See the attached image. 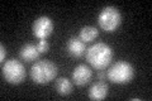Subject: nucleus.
<instances>
[{
	"label": "nucleus",
	"mask_w": 152,
	"mask_h": 101,
	"mask_svg": "<svg viewBox=\"0 0 152 101\" xmlns=\"http://www.w3.org/2000/svg\"><path fill=\"white\" fill-rule=\"evenodd\" d=\"M39 51H38L37 46L34 44H26L20 48L19 51V57L26 61V62H33V61H37L39 58Z\"/></svg>",
	"instance_id": "9d476101"
},
{
	"label": "nucleus",
	"mask_w": 152,
	"mask_h": 101,
	"mask_svg": "<svg viewBox=\"0 0 152 101\" xmlns=\"http://www.w3.org/2000/svg\"><path fill=\"white\" fill-rule=\"evenodd\" d=\"M85 56L90 66L96 70H104L110 65L113 60V49L107 43L99 42L90 46L85 52Z\"/></svg>",
	"instance_id": "f257e3e1"
},
{
	"label": "nucleus",
	"mask_w": 152,
	"mask_h": 101,
	"mask_svg": "<svg viewBox=\"0 0 152 101\" xmlns=\"http://www.w3.org/2000/svg\"><path fill=\"white\" fill-rule=\"evenodd\" d=\"M98 77H99V80H100V81H103L104 78H107V73H105V72H99Z\"/></svg>",
	"instance_id": "2eb2a0df"
},
{
	"label": "nucleus",
	"mask_w": 152,
	"mask_h": 101,
	"mask_svg": "<svg viewBox=\"0 0 152 101\" xmlns=\"http://www.w3.org/2000/svg\"><path fill=\"white\" fill-rule=\"evenodd\" d=\"M66 49H67L70 56L75 57V58H80L86 52V46H85V43L79 37H71L67 41Z\"/></svg>",
	"instance_id": "6e6552de"
},
{
	"label": "nucleus",
	"mask_w": 152,
	"mask_h": 101,
	"mask_svg": "<svg viewBox=\"0 0 152 101\" xmlns=\"http://www.w3.org/2000/svg\"><path fill=\"white\" fill-rule=\"evenodd\" d=\"M93 77V71L88 65H79L72 71V81L76 86H85Z\"/></svg>",
	"instance_id": "0eeeda50"
},
{
	"label": "nucleus",
	"mask_w": 152,
	"mask_h": 101,
	"mask_svg": "<svg viewBox=\"0 0 152 101\" xmlns=\"http://www.w3.org/2000/svg\"><path fill=\"white\" fill-rule=\"evenodd\" d=\"M122 23L121 12L115 7H105L98 15V24L104 32L113 33Z\"/></svg>",
	"instance_id": "39448f33"
},
{
	"label": "nucleus",
	"mask_w": 152,
	"mask_h": 101,
	"mask_svg": "<svg viewBox=\"0 0 152 101\" xmlns=\"http://www.w3.org/2000/svg\"><path fill=\"white\" fill-rule=\"evenodd\" d=\"M37 48H38V51H39V53L48 52L50 44H48V42H47V39H39V42H38V44H37Z\"/></svg>",
	"instance_id": "ddd939ff"
},
{
	"label": "nucleus",
	"mask_w": 152,
	"mask_h": 101,
	"mask_svg": "<svg viewBox=\"0 0 152 101\" xmlns=\"http://www.w3.org/2000/svg\"><path fill=\"white\" fill-rule=\"evenodd\" d=\"M53 28H55V24L53 20L50 18V17H39L37 18L34 23L32 25V32H33V36L38 39H47L53 32Z\"/></svg>",
	"instance_id": "423d86ee"
},
{
	"label": "nucleus",
	"mask_w": 152,
	"mask_h": 101,
	"mask_svg": "<svg viewBox=\"0 0 152 101\" xmlns=\"http://www.w3.org/2000/svg\"><path fill=\"white\" fill-rule=\"evenodd\" d=\"M108 80L117 85H124L131 82L134 77V68L127 61H118L109 67L107 72Z\"/></svg>",
	"instance_id": "7ed1b4c3"
},
{
	"label": "nucleus",
	"mask_w": 152,
	"mask_h": 101,
	"mask_svg": "<svg viewBox=\"0 0 152 101\" xmlns=\"http://www.w3.org/2000/svg\"><path fill=\"white\" fill-rule=\"evenodd\" d=\"M0 51H1V54H0V61L4 63V61H5V57H7V48L4 44L0 46Z\"/></svg>",
	"instance_id": "4468645a"
},
{
	"label": "nucleus",
	"mask_w": 152,
	"mask_h": 101,
	"mask_svg": "<svg viewBox=\"0 0 152 101\" xmlns=\"http://www.w3.org/2000/svg\"><path fill=\"white\" fill-rule=\"evenodd\" d=\"M1 73H3L4 80L10 85L22 84L26 80V76H27L24 65L15 58L8 60L4 62L1 67Z\"/></svg>",
	"instance_id": "20e7f679"
},
{
	"label": "nucleus",
	"mask_w": 152,
	"mask_h": 101,
	"mask_svg": "<svg viewBox=\"0 0 152 101\" xmlns=\"http://www.w3.org/2000/svg\"><path fill=\"white\" fill-rule=\"evenodd\" d=\"M55 90L61 96H67L72 92V82L66 77H60L55 82Z\"/></svg>",
	"instance_id": "9b49d317"
},
{
	"label": "nucleus",
	"mask_w": 152,
	"mask_h": 101,
	"mask_svg": "<svg viewBox=\"0 0 152 101\" xmlns=\"http://www.w3.org/2000/svg\"><path fill=\"white\" fill-rule=\"evenodd\" d=\"M109 86L104 81H98L93 84L89 89V99L91 100H104L108 96Z\"/></svg>",
	"instance_id": "1a4fd4ad"
},
{
	"label": "nucleus",
	"mask_w": 152,
	"mask_h": 101,
	"mask_svg": "<svg viewBox=\"0 0 152 101\" xmlns=\"http://www.w3.org/2000/svg\"><path fill=\"white\" fill-rule=\"evenodd\" d=\"M98 36H99V31L95 27H91V25L83 27L81 29H80V33H79V38L84 43H90V42L95 41L98 38Z\"/></svg>",
	"instance_id": "f8f14e48"
},
{
	"label": "nucleus",
	"mask_w": 152,
	"mask_h": 101,
	"mask_svg": "<svg viewBox=\"0 0 152 101\" xmlns=\"http://www.w3.org/2000/svg\"><path fill=\"white\" fill-rule=\"evenodd\" d=\"M57 72H58V68L52 61L50 60L37 61L31 67V78L34 84L46 85L56 78Z\"/></svg>",
	"instance_id": "f03ea898"
}]
</instances>
